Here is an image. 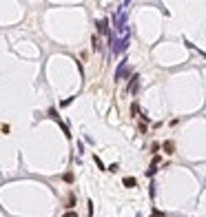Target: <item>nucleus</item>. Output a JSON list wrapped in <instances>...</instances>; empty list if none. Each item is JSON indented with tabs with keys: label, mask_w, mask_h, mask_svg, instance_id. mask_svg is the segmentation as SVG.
I'll return each mask as SVG.
<instances>
[{
	"label": "nucleus",
	"mask_w": 206,
	"mask_h": 217,
	"mask_svg": "<svg viewBox=\"0 0 206 217\" xmlns=\"http://www.w3.org/2000/svg\"><path fill=\"white\" fill-rule=\"evenodd\" d=\"M162 148H164V153H169V155H171V153H175V142L173 140H166L162 144Z\"/></svg>",
	"instance_id": "obj_1"
},
{
	"label": "nucleus",
	"mask_w": 206,
	"mask_h": 217,
	"mask_svg": "<svg viewBox=\"0 0 206 217\" xmlns=\"http://www.w3.org/2000/svg\"><path fill=\"white\" fill-rule=\"evenodd\" d=\"M98 29H100L102 33H106V31H109V20H100V22H98Z\"/></svg>",
	"instance_id": "obj_2"
},
{
	"label": "nucleus",
	"mask_w": 206,
	"mask_h": 217,
	"mask_svg": "<svg viewBox=\"0 0 206 217\" xmlns=\"http://www.w3.org/2000/svg\"><path fill=\"white\" fill-rule=\"evenodd\" d=\"M124 186H127V188H133V186H135V180H133V177H124Z\"/></svg>",
	"instance_id": "obj_3"
},
{
	"label": "nucleus",
	"mask_w": 206,
	"mask_h": 217,
	"mask_svg": "<svg viewBox=\"0 0 206 217\" xmlns=\"http://www.w3.org/2000/svg\"><path fill=\"white\" fill-rule=\"evenodd\" d=\"M73 202H76V197H73V195H69V199H67V206H69V208H73V206H76Z\"/></svg>",
	"instance_id": "obj_4"
},
{
	"label": "nucleus",
	"mask_w": 206,
	"mask_h": 217,
	"mask_svg": "<svg viewBox=\"0 0 206 217\" xmlns=\"http://www.w3.org/2000/svg\"><path fill=\"white\" fill-rule=\"evenodd\" d=\"M151 217H162V213H160V210H153V215Z\"/></svg>",
	"instance_id": "obj_5"
},
{
	"label": "nucleus",
	"mask_w": 206,
	"mask_h": 217,
	"mask_svg": "<svg viewBox=\"0 0 206 217\" xmlns=\"http://www.w3.org/2000/svg\"><path fill=\"white\" fill-rule=\"evenodd\" d=\"M64 217H76V213H67Z\"/></svg>",
	"instance_id": "obj_6"
}]
</instances>
